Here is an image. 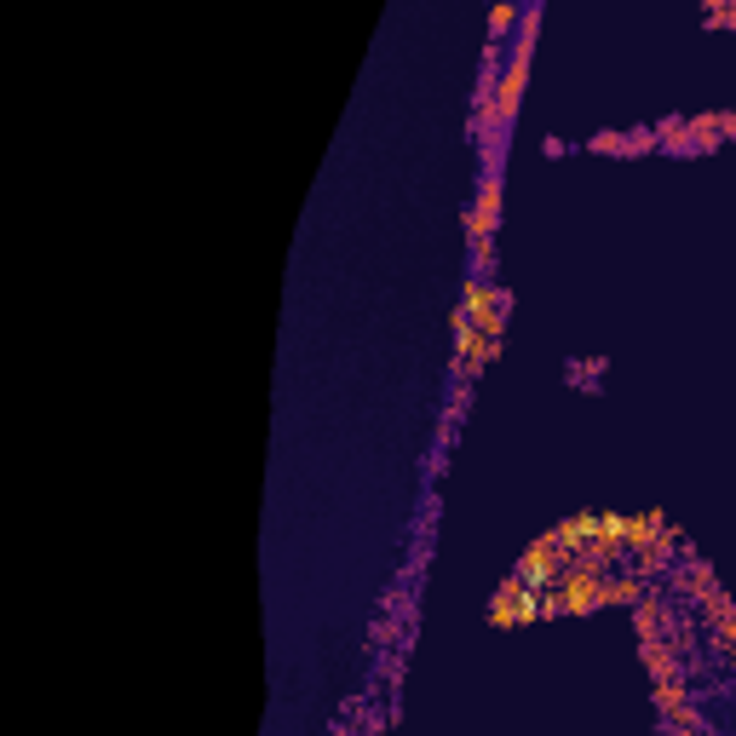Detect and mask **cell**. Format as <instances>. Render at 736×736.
Instances as JSON below:
<instances>
[{"instance_id": "13", "label": "cell", "mask_w": 736, "mask_h": 736, "mask_svg": "<svg viewBox=\"0 0 736 736\" xmlns=\"http://www.w3.org/2000/svg\"><path fill=\"white\" fill-rule=\"evenodd\" d=\"M512 23H518V0H495V12H489V41H501Z\"/></svg>"}, {"instance_id": "6", "label": "cell", "mask_w": 736, "mask_h": 736, "mask_svg": "<svg viewBox=\"0 0 736 736\" xmlns=\"http://www.w3.org/2000/svg\"><path fill=\"white\" fill-rule=\"evenodd\" d=\"M639 656H644V673H650V679H667V673H690V667L679 662V656H685V650H679V639H644V644H639Z\"/></svg>"}, {"instance_id": "15", "label": "cell", "mask_w": 736, "mask_h": 736, "mask_svg": "<svg viewBox=\"0 0 736 736\" xmlns=\"http://www.w3.org/2000/svg\"><path fill=\"white\" fill-rule=\"evenodd\" d=\"M587 150L593 156H627V133H598V138H587Z\"/></svg>"}, {"instance_id": "4", "label": "cell", "mask_w": 736, "mask_h": 736, "mask_svg": "<svg viewBox=\"0 0 736 736\" xmlns=\"http://www.w3.org/2000/svg\"><path fill=\"white\" fill-rule=\"evenodd\" d=\"M495 225H501V179H495V167L478 179V202L466 213V236L472 242H495Z\"/></svg>"}, {"instance_id": "10", "label": "cell", "mask_w": 736, "mask_h": 736, "mask_svg": "<svg viewBox=\"0 0 736 736\" xmlns=\"http://www.w3.org/2000/svg\"><path fill=\"white\" fill-rule=\"evenodd\" d=\"M679 587H685V593L696 598V604H702V598H708L713 587H719V581H713V564H702V558H690L685 570H679Z\"/></svg>"}, {"instance_id": "3", "label": "cell", "mask_w": 736, "mask_h": 736, "mask_svg": "<svg viewBox=\"0 0 736 736\" xmlns=\"http://www.w3.org/2000/svg\"><path fill=\"white\" fill-rule=\"evenodd\" d=\"M570 558H575V552L547 529V535H535V541H529V552L518 558V564H512V570L524 575V581H535V587H547V581H558V570H564Z\"/></svg>"}, {"instance_id": "5", "label": "cell", "mask_w": 736, "mask_h": 736, "mask_svg": "<svg viewBox=\"0 0 736 736\" xmlns=\"http://www.w3.org/2000/svg\"><path fill=\"white\" fill-rule=\"evenodd\" d=\"M524 81H529V58H518V52H512L506 75H495V133H501L512 115H518V104H524Z\"/></svg>"}, {"instance_id": "2", "label": "cell", "mask_w": 736, "mask_h": 736, "mask_svg": "<svg viewBox=\"0 0 736 736\" xmlns=\"http://www.w3.org/2000/svg\"><path fill=\"white\" fill-rule=\"evenodd\" d=\"M449 322H455V368L466 374V380H478L483 368L501 357V345H506V340H489L478 322L460 311V305H455V317H449Z\"/></svg>"}, {"instance_id": "1", "label": "cell", "mask_w": 736, "mask_h": 736, "mask_svg": "<svg viewBox=\"0 0 736 736\" xmlns=\"http://www.w3.org/2000/svg\"><path fill=\"white\" fill-rule=\"evenodd\" d=\"M529 621H541V587L512 570L489 598V627H529Z\"/></svg>"}, {"instance_id": "12", "label": "cell", "mask_w": 736, "mask_h": 736, "mask_svg": "<svg viewBox=\"0 0 736 736\" xmlns=\"http://www.w3.org/2000/svg\"><path fill=\"white\" fill-rule=\"evenodd\" d=\"M604 587H610V604H639V598H644V570H633V575H610Z\"/></svg>"}, {"instance_id": "11", "label": "cell", "mask_w": 736, "mask_h": 736, "mask_svg": "<svg viewBox=\"0 0 736 736\" xmlns=\"http://www.w3.org/2000/svg\"><path fill=\"white\" fill-rule=\"evenodd\" d=\"M495 299H512L501 288V282H489V276H472V282H466V294H460V305H466V311H478V305H495Z\"/></svg>"}, {"instance_id": "7", "label": "cell", "mask_w": 736, "mask_h": 736, "mask_svg": "<svg viewBox=\"0 0 736 736\" xmlns=\"http://www.w3.org/2000/svg\"><path fill=\"white\" fill-rule=\"evenodd\" d=\"M662 524H667L662 506H650V512H639V518H627V552H644L656 535H662Z\"/></svg>"}, {"instance_id": "16", "label": "cell", "mask_w": 736, "mask_h": 736, "mask_svg": "<svg viewBox=\"0 0 736 736\" xmlns=\"http://www.w3.org/2000/svg\"><path fill=\"white\" fill-rule=\"evenodd\" d=\"M719 138H736V115H719Z\"/></svg>"}, {"instance_id": "14", "label": "cell", "mask_w": 736, "mask_h": 736, "mask_svg": "<svg viewBox=\"0 0 736 736\" xmlns=\"http://www.w3.org/2000/svg\"><path fill=\"white\" fill-rule=\"evenodd\" d=\"M713 644H719L725 656H736V604H731V610H725L719 621H713Z\"/></svg>"}, {"instance_id": "8", "label": "cell", "mask_w": 736, "mask_h": 736, "mask_svg": "<svg viewBox=\"0 0 736 736\" xmlns=\"http://www.w3.org/2000/svg\"><path fill=\"white\" fill-rule=\"evenodd\" d=\"M633 627H639V644L644 639H662V598L644 587V598L633 604Z\"/></svg>"}, {"instance_id": "9", "label": "cell", "mask_w": 736, "mask_h": 736, "mask_svg": "<svg viewBox=\"0 0 736 736\" xmlns=\"http://www.w3.org/2000/svg\"><path fill=\"white\" fill-rule=\"evenodd\" d=\"M466 311V305H460ZM506 311H512V299H495V305H478V311H466V317L478 322L489 340H506Z\"/></svg>"}]
</instances>
